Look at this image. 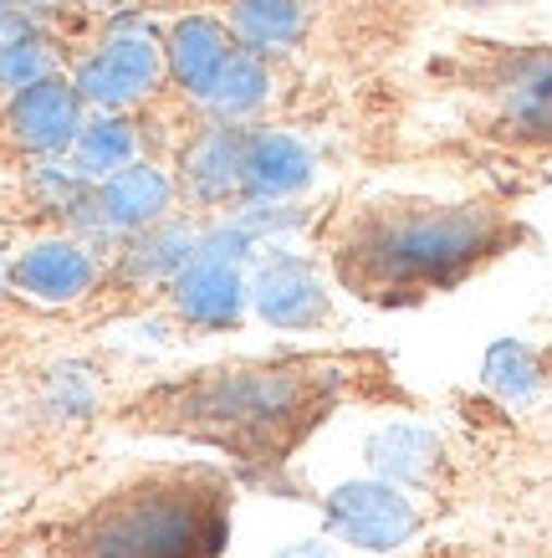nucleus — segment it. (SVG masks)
Here are the masks:
<instances>
[{
    "instance_id": "obj_1",
    "label": "nucleus",
    "mask_w": 552,
    "mask_h": 558,
    "mask_svg": "<svg viewBox=\"0 0 552 558\" xmlns=\"http://www.w3.org/2000/svg\"><path fill=\"white\" fill-rule=\"evenodd\" d=\"M358 385H364V359L353 354H318V349L241 354L134 389L113 410V421L138 436L220 451L246 476H271L333 421Z\"/></svg>"
},
{
    "instance_id": "obj_2",
    "label": "nucleus",
    "mask_w": 552,
    "mask_h": 558,
    "mask_svg": "<svg viewBox=\"0 0 552 558\" xmlns=\"http://www.w3.org/2000/svg\"><path fill=\"white\" fill-rule=\"evenodd\" d=\"M527 236L496 201L379 195L353 205L328 236L333 282L358 303L409 307L455 292Z\"/></svg>"
},
{
    "instance_id": "obj_3",
    "label": "nucleus",
    "mask_w": 552,
    "mask_h": 558,
    "mask_svg": "<svg viewBox=\"0 0 552 558\" xmlns=\"http://www.w3.org/2000/svg\"><path fill=\"white\" fill-rule=\"evenodd\" d=\"M235 527V476L216 461H154L93 497L41 558H220Z\"/></svg>"
},
{
    "instance_id": "obj_4",
    "label": "nucleus",
    "mask_w": 552,
    "mask_h": 558,
    "mask_svg": "<svg viewBox=\"0 0 552 558\" xmlns=\"http://www.w3.org/2000/svg\"><path fill=\"white\" fill-rule=\"evenodd\" d=\"M455 62V83L470 102L476 134L506 149L552 154V47L470 41Z\"/></svg>"
},
{
    "instance_id": "obj_5",
    "label": "nucleus",
    "mask_w": 552,
    "mask_h": 558,
    "mask_svg": "<svg viewBox=\"0 0 552 558\" xmlns=\"http://www.w3.org/2000/svg\"><path fill=\"white\" fill-rule=\"evenodd\" d=\"M87 113H134L164 87V32L144 16H118L98 47L68 72Z\"/></svg>"
},
{
    "instance_id": "obj_6",
    "label": "nucleus",
    "mask_w": 552,
    "mask_h": 558,
    "mask_svg": "<svg viewBox=\"0 0 552 558\" xmlns=\"http://www.w3.org/2000/svg\"><path fill=\"white\" fill-rule=\"evenodd\" d=\"M174 205H180L174 170L154 165V159H134L128 170L108 174V180H98V185L87 190L83 205H77L68 220H72V236L93 241V246H98V241L123 246L134 231L174 216Z\"/></svg>"
},
{
    "instance_id": "obj_7",
    "label": "nucleus",
    "mask_w": 552,
    "mask_h": 558,
    "mask_svg": "<svg viewBox=\"0 0 552 558\" xmlns=\"http://www.w3.org/2000/svg\"><path fill=\"white\" fill-rule=\"evenodd\" d=\"M419 523L425 518H419L415 497L400 482H384V476H353V482H338L322 497L328 538L364 548V554H394V548L415 538Z\"/></svg>"
},
{
    "instance_id": "obj_8",
    "label": "nucleus",
    "mask_w": 552,
    "mask_h": 558,
    "mask_svg": "<svg viewBox=\"0 0 552 558\" xmlns=\"http://www.w3.org/2000/svg\"><path fill=\"white\" fill-rule=\"evenodd\" d=\"M246 282H252V313L277 333H312L333 313V292L322 282L318 262L286 246H267L246 267Z\"/></svg>"
},
{
    "instance_id": "obj_9",
    "label": "nucleus",
    "mask_w": 552,
    "mask_h": 558,
    "mask_svg": "<svg viewBox=\"0 0 552 558\" xmlns=\"http://www.w3.org/2000/svg\"><path fill=\"white\" fill-rule=\"evenodd\" d=\"M102 282V256L83 236H41L5 262V292L36 307H72Z\"/></svg>"
},
{
    "instance_id": "obj_10",
    "label": "nucleus",
    "mask_w": 552,
    "mask_h": 558,
    "mask_svg": "<svg viewBox=\"0 0 552 558\" xmlns=\"http://www.w3.org/2000/svg\"><path fill=\"white\" fill-rule=\"evenodd\" d=\"M83 123H87V102L72 87L68 72H51L41 83L0 98V129L32 159H62L72 149V138L83 134Z\"/></svg>"
},
{
    "instance_id": "obj_11",
    "label": "nucleus",
    "mask_w": 552,
    "mask_h": 558,
    "mask_svg": "<svg viewBox=\"0 0 552 558\" xmlns=\"http://www.w3.org/2000/svg\"><path fill=\"white\" fill-rule=\"evenodd\" d=\"M174 185L195 210H231L246 195V123H205L180 149Z\"/></svg>"
},
{
    "instance_id": "obj_12",
    "label": "nucleus",
    "mask_w": 552,
    "mask_h": 558,
    "mask_svg": "<svg viewBox=\"0 0 552 558\" xmlns=\"http://www.w3.org/2000/svg\"><path fill=\"white\" fill-rule=\"evenodd\" d=\"M169 313L195 328V333H235L252 318V282L246 267L235 262H216V256H195L189 267L164 288Z\"/></svg>"
},
{
    "instance_id": "obj_13",
    "label": "nucleus",
    "mask_w": 552,
    "mask_h": 558,
    "mask_svg": "<svg viewBox=\"0 0 552 558\" xmlns=\"http://www.w3.org/2000/svg\"><path fill=\"white\" fill-rule=\"evenodd\" d=\"M235 36L225 26V16L216 11H184L164 26V72L169 83L180 87L184 98L205 102V93L216 87V77L225 72V62L235 57Z\"/></svg>"
},
{
    "instance_id": "obj_14",
    "label": "nucleus",
    "mask_w": 552,
    "mask_h": 558,
    "mask_svg": "<svg viewBox=\"0 0 552 558\" xmlns=\"http://www.w3.org/2000/svg\"><path fill=\"white\" fill-rule=\"evenodd\" d=\"M318 180V154L292 129L246 123V195L241 201H297Z\"/></svg>"
},
{
    "instance_id": "obj_15",
    "label": "nucleus",
    "mask_w": 552,
    "mask_h": 558,
    "mask_svg": "<svg viewBox=\"0 0 552 558\" xmlns=\"http://www.w3.org/2000/svg\"><path fill=\"white\" fill-rule=\"evenodd\" d=\"M200 256V220L195 216H164L134 231V236L118 246V282L123 288H169L189 262Z\"/></svg>"
},
{
    "instance_id": "obj_16",
    "label": "nucleus",
    "mask_w": 552,
    "mask_h": 558,
    "mask_svg": "<svg viewBox=\"0 0 552 558\" xmlns=\"http://www.w3.org/2000/svg\"><path fill=\"white\" fill-rule=\"evenodd\" d=\"M364 461L373 476L400 482L404 492H419L430 487L440 476V466H445V440L419 421H389L379 430H368Z\"/></svg>"
},
{
    "instance_id": "obj_17",
    "label": "nucleus",
    "mask_w": 552,
    "mask_h": 558,
    "mask_svg": "<svg viewBox=\"0 0 552 558\" xmlns=\"http://www.w3.org/2000/svg\"><path fill=\"white\" fill-rule=\"evenodd\" d=\"M225 26H231L241 51L282 57V51H292L302 41V32H307V11H302V0H231Z\"/></svg>"
},
{
    "instance_id": "obj_18",
    "label": "nucleus",
    "mask_w": 552,
    "mask_h": 558,
    "mask_svg": "<svg viewBox=\"0 0 552 558\" xmlns=\"http://www.w3.org/2000/svg\"><path fill=\"white\" fill-rule=\"evenodd\" d=\"M68 159L87 185H98V180H108V174L128 170L134 159H144V154H138L134 119H128V113H87L83 134L72 138Z\"/></svg>"
},
{
    "instance_id": "obj_19",
    "label": "nucleus",
    "mask_w": 552,
    "mask_h": 558,
    "mask_svg": "<svg viewBox=\"0 0 552 558\" xmlns=\"http://www.w3.org/2000/svg\"><path fill=\"white\" fill-rule=\"evenodd\" d=\"M271 102V68L267 57L256 51H235L225 72L216 77V87L205 93V113L216 123H256V113Z\"/></svg>"
},
{
    "instance_id": "obj_20",
    "label": "nucleus",
    "mask_w": 552,
    "mask_h": 558,
    "mask_svg": "<svg viewBox=\"0 0 552 558\" xmlns=\"http://www.w3.org/2000/svg\"><path fill=\"white\" fill-rule=\"evenodd\" d=\"M481 374H486V385L496 389L502 400H527V395H537V385H542V364H537V354L522 339L491 343Z\"/></svg>"
},
{
    "instance_id": "obj_21",
    "label": "nucleus",
    "mask_w": 552,
    "mask_h": 558,
    "mask_svg": "<svg viewBox=\"0 0 552 558\" xmlns=\"http://www.w3.org/2000/svg\"><path fill=\"white\" fill-rule=\"evenodd\" d=\"M41 410L51 421H87L98 410V379L83 364H57L41 385Z\"/></svg>"
},
{
    "instance_id": "obj_22",
    "label": "nucleus",
    "mask_w": 552,
    "mask_h": 558,
    "mask_svg": "<svg viewBox=\"0 0 552 558\" xmlns=\"http://www.w3.org/2000/svg\"><path fill=\"white\" fill-rule=\"evenodd\" d=\"M26 190H32V201L41 205V210L72 216V210L83 205V195H87L93 185H87L83 174L72 170V159L62 154V159H36L32 174H26Z\"/></svg>"
},
{
    "instance_id": "obj_23",
    "label": "nucleus",
    "mask_w": 552,
    "mask_h": 558,
    "mask_svg": "<svg viewBox=\"0 0 552 558\" xmlns=\"http://www.w3.org/2000/svg\"><path fill=\"white\" fill-rule=\"evenodd\" d=\"M51 72H62V57H57V47H51L47 32H32L26 41H16V47L0 57V98H11V93H21V87L41 83V77H51Z\"/></svg>"
},
{
    "instance_id": "obj_24",
    "label": "nucleus",
    "mask_w": 552,
    "mask_h": 558,
    "mask_svg": "<svg viewBox=\"0 0 552 558\" xmlns=\"http://www.w3.org/2000/svg\"><path fill=\"white\" fill-rule=\"evenodd\" d=\"M32 32H41V26H36V16H26L21 5H11V11H0V57H5L11 47H16V41H26Z\"/></svg>"
},
{
    "instance_id": "obj_25",
    "label": "nucleus",
    "mask_w": 552,
    "mask_h": 558,
    "mask_svg": "<svg viewBox=\"0 0 552 558\" xmlns=\"http://www.w3.org/2000/svg\"><path fill=\"white\" fill-rule=\"evenodd\" d=\"M277 558H333V548L322 538H297V543H286V548H277Z\"/></svg>"
},
{
    "instance_id": "obj_26",
    "label": "nucleus",
    "mask_w": 552,
    "mask_h": 558,
    "mask_svg": "<svg viewBox=\"0 0 552 558\" xmlns=\"http://www.w3.org/2000/svg\"><path fill=\"white\" fill-rule=\"evenodd\" d=\"M470 11H502V5H517V0H466Z\"/></svg>"
},
{
    "instance_id": "obj_27",
    "label": "nucleus",
    "mask_w": 552,
    "mask_h": 558,
    "mask_svg": "<svg viewBox=\"0 0 552 558\" xmlns=\"http://www.w3.org/2000/svg\"><path fill=\"white\" fill-rule=\"evenodd\" d=\"M5 262H11V256L0 252V292H5Z\"/></svg>"
},
{
    "instance_id": "obj_28",
    "label": "nucleus",
    "mask_w": 552,
    "mask_h": 558,
    "mask_svg": "<svg viewBox=\"0 0 552 558\" xmlns=\"http://www.w3.org/2000/svg\"><path fill=\"white\" fill-rule=\"evenodd\" d=\"M11 5H16V0H0V11H11Z\"/></svg>"
}]
</instances>
